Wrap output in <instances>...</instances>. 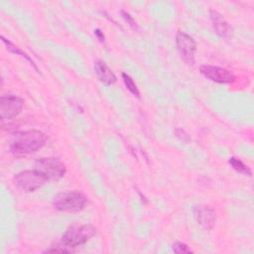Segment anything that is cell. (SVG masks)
<instances>
[{"mask_svg":"<svg viewBox=\"0 0 254 254\" xmlns=\"http://www.w3.org/2000/svg\"><path fill=\"white\" fill-rule=\"evenodd\" d=\"M200 73L211 81L217 83H231L235 80V75L228 69L216 65L204 64L199 67Z\"/></svg>","mask_w":254,"mask_h":254,"instance_id":"8","label":"cell"},{"mask_svg":"<svg viewBox=\"0 0 254 254\" xmlns=\"http://www.w3.org/2000/svg\"><path fill=\"white\" fill-rule=\"evenodd\" d=\"M46 182H48L46 178L36 170L22 171L13 177V183L16 188L24 192L35 191L45 185Z\"/></svg>","mask_w":254,"mask_h":254,"instance_id":"5","label":"cell"},{"mask_svg":"<svg viewBox=\"0 0 254 254\" xmlns=\"http://www.w3.org/2000/svg\"><path fill=\"white\" fill-rule=\"evenodd\" d=\"M121 13H122V15H123V18L125 19V21L133 28V29H137L138 28V26H137V24H136V22L133 20V18L128 14V13H126V12H124V11H121Z\"/></svg>","mask_w":254,"mask_h":254,"instance_id":"16","label":"cell"},{"mask_svg":"<svg viewBox=\"0 0 254 254\" xmlns=\"http://www.w3.org/2000/svg\"><path fill=\"white\" fill-rule=\"evenodd\" d=\"M47 141L48 137L45 133L39 130H27L16 135L10 150L15 157H23L42 149Z\"/></svg>","mask_w":254,"mask_h":254,"instance_id":"1","label":"cell"},{"mask_svg":"<svg viewBox=\"0 0 254 254\" xmlns=\"http://www.w3.org/2000/svg\"><path fill=\"white\" fill-rule=\"evenodd\" d=\"M228 163L232 167V169H234L236 172H238V173H240V174H242L244 176H247V177H251L252 176L251 169L247 165H245L240 159L235 158V157H231L228 160Z\"/></svg>","mask_w":254,"mask_h":254,"instance_id":"12","label":"cell"},{"mask_svg":"<svg viewBox=\"0 0 254 254\" xmlns=\"http://www.w3.org/2000/svg\"><path fill=\"white\" fill-rule=\"evenodd\" d=\"M193 215L197 223H199L203 228L210 230L214 227L216 221V213L212 207L205 204L194 205Z\"/></svg>","mask_w":254,"mask_h":254,"instance_id":"9","label":"cell"},{"mask_svg":"<svg viewBox=\"0 0 254 254\" xmlns=\"http://www.w3.org/2000/svg\"><path fill=\"white\" fill-rule=\"evenodd\" d=\"M176 47L181 59L187 64L192 65L196 52L195 41L187 33L178 31L176 35Z\"/></svg>","mask_w":254,"mask_h":254,"instance_id":"6","label":"cell"},{"mask_svg":"<svg viewBox=\"0 0 254 254\" xmlns=\"http://www.w3.org/2000/svg\"><path fill=\"white\" fill-rule=\"evenodd\" d=\"M94 35L99 39V41H101V42L104 41V35H103V33L99 29L94 30Z\"/></svg>","mask_w":254,"mask_h":254,"instance_id":"17","label":"cell"},{"mask_svg":"<svg viewBox=\"0 0 254 254\" xmlns=\"http://www.w3.org/2000/svg\"><path fill=\"white\" fill-rule=\"evenodd\" d=\"M173 251L178 254H184V253H191L192 251L189 248V246L183 242L177 241L173 245Z\"/></svg>","mask_w":254,"mask_h":254,"instance_id":"15","label":"cell"},{"mask_svg":"<svg viewBox=\"0 0 254 254\" xmlns=\"http://www.w3.org/2000/svg\"><path fill=\"white\" fill-rule=\"evenodd\" d=\"M86 197L79 191L68 190L58 193L53 200L56 209L64 212H77L84 208Z\"/></svg>","mask_w":254,"mask_h":254,"instance_id":"3","label":"cell"},{"mask_svg":"<svg viewBox=\"0 0 254 254\" xmlns=\"http://www.w3.org/2000/svg\"><path fill=\"white\" fill-rule=\"evenodd\" d=\"M24 100L15 95H2L0 97V116L2 121L16 117L23 109Z\"/></svg>","mask_w":254,"mask_h":254,"instance_id":"7","label":"cell"},{"mask_svg":"<svg viewBox=\"0 0 254 254\" xmlns=\"http://www.w3.org/2000/svg\"><path fill=\"white\" fill-rule=\"evenodd\" d=\"M35 170L38 171L47 181H58L66 172L64 164L56 157H42L36 160Z\"/></svg>","mask_w":254,"mask_h":254,"instance_id":"4","label":"cell"},{"mask_svg":"<svg viewBox=\"0 0 254 254\" xmlns=\"http://www.w3.org/2000/svg\"><path fill=\"white\" fill-rule=\"evenodd\" d=\"M96 234V228L91 224H73L68 226L62 236V242L68 248L83 245Z\"/></svg>","mask_w":254,"mask_h":254,"instance_id":"2","label":"cell"},{"mask_svg":"<svg viewBox=\"0 0 254 254\" xmlns=\"http://www.w3.org/2000/svg\"><path fill=\"white\" fill-rule=\"evenodd\" d=\"M209 15L214 32L221 38H229L232 34V29L223 16L215 10H210Z\"/></svg>","mask_w":254,"mask_h":254,"instance_id":"10","label":"cell"},{"mask_svg":"<svg viewBox=\"0 0 254 254\" xmlns=\"http://www.w3.org/2000/svg\"><path fill=\"white\" fill-rule=\"evenodd\" d=\"M1 40H2V42H3V44L7 47V50L8 51H10L11 53H13V54H16V55H19V56H21V57H23V58H25L27 61H29L30 63H31V64L35 67V69L37 70V71H39V69H38V67L36 66V64H35V63L33 62V60L25 53V52H23L20 48H18L17 46H15L13 43H11L10 41H8L7 39H5L3 36H1Z\"/></svg>","mask_w":254,"mask_h":254,"instance_id":"13","label":"cell"},{"mask_svg":"<svg viewBox=\"0 0 254 254\" xmlns=\"http://www.w3.org/2000/svg\"><path fill=\"white\" fill-rule=\"evenodd\" d=\"M121 75H122V79H123V82H124L126 88H127L134 96L140 98V91H139V89H138L136 83H135L134 80L132 79V77H131L130 75H128L127 73H124V72H122Z\"/></svg>","mask_w":254,"mask_h":254,"instance_id":"14","label":"cell"},{"mask_svg":"<svg viewBox=\"0 0 254 254\" xmlns=\"http://www.w3.org/2000/svg\"><path fill=\"white\" fill-rule=\"evenodd\" d=\"M94 71L98 79L105 85H111L117 81L116 75L103 61L98 60L94 63Z\"/></svg>","mask_w":254,"mask_h":254,"instance_id":"11","label":"cell"}]
</instances>
